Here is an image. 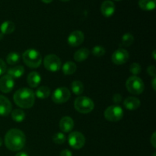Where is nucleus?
Instances as JSON below:
<instances>
[{
    "label": "nucleus",
    "instance_id": "obj_31",
    "mask_svg": "<svg viewBox=\"0 0 156 156\" xmlns=\"http://www.w3.org/2000/svg\"><path fill=\"white\" fill-rule=\"evenodd\" d=\"M147 73L148 74L152 77H155L156 71H155V66H149L147 69Z\"/></svg>",
    "mask_w": 156,
    "mask_h": 156
},
{
    "label": "nucleus",
    "instance_id": "obj_36",
    "mask_svg": "<svg viewBox=\"0 0 156 156\" xmlns=\"http://www.w3.org/2000/svg\"><path fill=\"white\" fill-rule=\"evenodd\" d=\"M155 83H156V79H155V77H154L153 79H152V88H153L154 91H155L156 90Z\"/></svg>",
    "mask_w": 156,
    "mask_h": 156
},
{
    "label": "nucleus",
    "instance_id": "obj_21",
    "mask_svg": "<svg viewBox=\"0 0 156 156\" xmlns=\"http://www.w3.org/2000/svg\"><path fill=\"white\" fill-rule=\"evenodd\" d=\"M15 25L12 21H6L1 24L0 30L2 34H10L15 30Z\"/></svg>",
    "mask_w": 156,
    "mask_h": 156
},
{
    "label": "nucleus",
    "instance_id": "obj_12",
    "mask_svg": "<svg viewBox=\"0 0 156 156\" xmlns=\"http://www.w3.org/2000/svg\"><path fill=\"white\" fill-rule=\"evenodd\" d=\"M85 40L84 34L81 30H74L68 37V44L72 47H78L83 43Z\"/></svg>",
    "mask_w": 156,
    "mask_h": 156
},
{
    "label": "nucleus",
    "instance_id": "obj_7",
    "mask_svg": "<svg viewBox=\"0 0 156 156\" xmlns=\"http://www.w3.org/2000/svg\"><path fill=\"white\" fill-rule=\"evenodd\" d=\"M44 65L48 71L55 73L60 69L61 60L56 55L49 54L44 58Z\"/></svg>",
    "mask_w": 156,
    "mask_h": 156
},
{
    "label": "nucleus",
    "instance_id": "obj_30",
    "mask_svg": "<svg viewBox=\"0 0 156 156\" xmlns=\"http://www.w3.org/2000/svg\"><path fill=\"white\" fill-rule=\"evenodd\" d=\"M129 71L132 74H133L134 76H136V75L141 73L142 68L141 66L139 63H136V62H134V63L131 64L130 67H129Z\"/></svg>",
    "mask_w": 156,
    "mask_h": 156
},
{
    "label": "nucleus",
    "instance_id": "obj_17",
    "mask_svg": "<svg viewBox=\"0 0 156 156\" xmlns=\"http://www.w3.org/2000/svg\"><path fill=\"white\" fill-rule=\"evenodd\" d=\"M27 83L31 88H37L41 82V76L37 72H31L27 76Z\"/></svg>",
    "mask_w": 156,
    "mask_h": 156
},
{
    "label": "nucleus",
    "instance_id": "obj_4",
    "mask_svg": "<svg viewBox=\"0 0 156 156\" xmlns=\"http://www.w3.org/2000/svg\"><path fill=\"white\" fill-rule=\"evenodd\" d=\"M75 109L81 114H88L94 108V104L91 99L86 96H80L75 100Z\"/></svg>",
    "mask_w": 156,
    "mask_h": 156
},
{
    "label": "nucleus",
    "instance_id": "obj_9",
    "mask_svg": "<svg viewBox=\"0 0 156 156\" xmlns=\"http://www.w3.org/2000/svg\"><path fill=\"white\" fill-rule=\"evenodd\" d=\"M70 91L67 88L61 87L56 88L53 93L52 100L56 104H63L66 102L70 98Z\"/></svg>",
    "mask_w": 156,
    "mask_h": 156
},
{
    "label": "nucleus",
    "instance_id": "obj_29",
    "mask_svg": "<svg viewBox=\"0 0 156 156\" xmlns=\"http://www.w3.org/2000/svg\"><path fill=\"white\" fill-rule=\"evenodd\" d=\"M92 54L98 57L104 56L105 54V49L101 46H95L92 50Z\"/></svg>",
    "mask_w": 156,
    "mask_h": 156
},
{
    "label": "nucleus",
    "instance_id": "obj_33",
    "mask_svg": "<svg viewBox=\"0 0 156 156\" xmlns=\"http://www.w3.org/2000/svg\"><path fill=\"white\" fill-rule=\"evenodd\" d=\"M122 101V96L120 94H115L113 96V101L115 104L120 103Z\"/></svg>",
    "mask_w": 156,
    "mask_h": 156
},
{
    "label": "nucleus",
    "instance_id": "obj_1",
    "mask_svg": "<svg viewBox=\"0 0 156 156\" xmlns=\"http://www.w3.org/2000/svg\"><path fill=\"white\" fill-rule=\"evenodd\" d=\"M26 137L24 133L18 129H12L7 132L5 136V144L12 152L19 151L24 146Z\"/></svg>",
    "mask_w": 156,
    "mask_h": 156
},
{
    "label": "nucleus",
    "instance_id": "obj_10",
    "mask_svg": "<svg viewBox=\"0 0 156 156\" xmlns=\"http://www.w3.org/2000/svg\"><path fill=\"white\" fill-rule=\"evenodd\" d=\"M129 58V55L127 50L123 48H120L113 53L111 60L116 65H123L127 62Z\"/></svg>",
    "mask_w": 156,
    "mask_h": 156
},
{
    "label": "nucleus",
    "instance_id": "obj_41",
    "mask_svg": "<svg viewBox=\"0 0 156 156\" xmlns=\"http://www.w3.org/2000/svg\"><path fill=\"white\" fill-rule=\"evenodd\" d=\"M60 1H62V2H68V1H69V0H60Z\"/></svg>",
    "mask_w": 156,
    "mask_h": 156
},
{
    "label": "nucleus",
    "instance_id": "obj_24",
    "mask_svg": "<svg viewBox=\"0 0 156 156\" xmlns=\"http://www.w3.org/2000/svg\"><path fill=\"white\" fill-rule=\"evenodd\" d=\"M12 117L14 121L21 123L25 118V113L21 109H15L12 112Z\"/></svg>",
    "mask_w": 156,
    "mask_h": 156
},
{
    "label": "nucleus",
    "instance_id": "obj_23",
    "mask_svg": "<svg viewBox=\"0 0 156 156\" xmlns=\"http://www.w3.org/2000/svg\"><path fill=\"white\" fill-rule=\"evenodd\" d=\"M76 71V65L73 62H66L62 66V72L65 75H73Z\"/></svg>",
    "mask_w": 156,
    "mask_h": 156
},
{
    "label": "nucleus",
    "instance_id": "obj_11",
    "mask_svg": "<svg viewBox=\"0 0 156 156\" xmlns=\"http://www.w3.org/2000/svg\"><path fill=\"white\" fill-rule=\"evenodd\" d=\"M14 79L9 75H5L0 79V91L2 92L9 93L14 88Z\"/></svg>",
    "mask_w": 156,
    "mask_h": 156
},
{
    "label": "nucleus",
    "instance_id": "obj_8",
    "mask_svg": "<svg viewBox=\"0 0 156 156\" xmlns=\"http://www.w3.org/2000/svg\"><path fill=\"white\" fill-rule=\"evenodd\" d=\"M69 144L73 149H80L85 146V138L83 134L80 132H73L69 135Z\"/></svg>",
    "mask_w": 156,
    "mask_h": 156
},
{
    "label": "nucleus",
    "instance_id": "obj_20",
    "mask_svg": "<svg viewBox=\"0 0 156 156\" xmlns=\"http://www.w3.org/2000/svg\"><path fill=\"white\" fill-rule=\"evenodd\" d=\"M89 53V50L87 48H85V47L79 49L74 54L75 60L77 61V62H83L88 57Z\"/></svg>",
    "mask_w": 156,
    "mask_h": 156
},
{
    "label": "nucleus",
    "instance_id": "obj_3",
    "mask_svg": "<svg viewBox=\"0 0 156 156\" xmlns=\"http://www.w3.org/2000/svg\"><path fill=\"white\" fill-rule=\"evenodd\" d=\"M24 62L30 68H38L42 62L41 55L37 50L34 49L27 50L22 55Z\"/></svg>",
    "mask_w": 156,
    "mask_h": 156
},
{
    "label": "nucleus",
    "instance_id": "obj_6",
    "mask_svg": "<svg viewBox=\"0 0 156 156\" xmlns=\"http://www.w3.org/2000/svg\"><path fill=\"white\" fill-rule=\"evenodd\" d=\"M123 116V111L121 107L118 105H112L105 110V117L111 122L120 121Z\"/></svg>",
    "mask_w": 156,
    "mask_h": 156
},
{
    "label": "nucleus",
    "instance_id": "obj_40",
    "mask_svg": "<svg viewBox=\"0 0 156 156\" xmlns=\"http://www.w3.org/2000/svg\"><path fill=\"white\" fill-rule=\"evenodd\" d=\"M2 145V139L0 138V146H1Z\"/></svg>",
    "mask_w": 156,
    "mask_h": 156
},
{
    "label": "nucleus",
    "instance_id": "obj_37",
    "mask_svg": "<svg viewBox=\"0 0 156 156\" xmlns=\"http://www.w3.org/2000/svg\"><path fill=\"white\" fill-rule=\"evenodd\" d=\"M15 156H29L28 155H27L26 152H18V153L16 154V155Z\"/></svg>",
    "mask_w": 156,
    "mask_h": 156
},
{
    "label": "nucleus",
    "instance_id": "obj_35",
    "mask_svg": "<svg viewBox=\"0 0 156 156\" xmlns=\"http://www.w3.org/2000/svg\"><path fill=\"white\" fill-rule=\"evenodd\" d=\"M150 142H151V143H152V146H153L154 148H155L156 147V136H155V132H154L153 134H152V136H151Z\"/></svg>",
    "mask_w": 156,
    "mask_h": 156
},
{
    "label": "nucleus",
    "instance_id": "obj_22",
    "mask_svg": "<svg viewBox=\"0 0 156 156\" xmlns=\"http://www.w3.org/2000/svg\"><path fill=\"white\" fill-rule=\"evenodd\" d=\"M35 96L38 98L45 99L50 95V89L47 86H41L35 91Z\"/></svg>",
    "mask_w": 156,
    "mask_h": 156
},
{
    "label": "nucleus",
    "instance_id": "obj_14",
    "mask_svg": "<svg viewBox=\"0 0 156 156\" xmlns=\"http://www.w3.org/2000/svg\"><path fill=\"white\" fill-rule=\"evenodd\" d=\"M101 14L106 18H110L115 12V5L111 0H106L101 5Z\"/></svg>",
    "mask_w": 156,
    "mask_h": 156
},
{
    "label": "nucleus",
    "instance_id": "obj_32",
    "mask_svg": "<svg viewBox=\"0 0 156 156\" xmlns=\"http://www.w3.org/2000/svg\"><path fill=\"white\" fill-rule=\"evenodd\" d=\"M6 69H7V66H6L5 62L2 59H0V76H2V75L5 73Z\"/></svg>",
    "mask_w": 156,
    "mask_h": 156
},
{
    "label": "nucleus",
    "instance_id": "obj_19",
    "mask_svg": "<svg viewBox=\"0 0 156 156\" xmlns=\"http://www.w3.org/2000/svg\"><path fill=\"white\" fill-rule=\"evenodd\" d=\"M156 0H139V6L142 10L152 11L155 9Z\"/></svg>",
    "mask_w": 156,
    "mask_h": 156
},
{
    "label": "nucleus",
    "instance_id": "obj_39",
    "mask_svg": "<svg viewBox=\"0 0 156 156\" xmlns=\"http://www.w3.org/2000/svg\"><path fill=\"white\" fill-rule=\"evenodd\" d=\"M152 55H153L154 59H155V50H154V51H153V53H152Z\"/></svg>",
    "mask_w": 156,
    "mask_h": 156
},
{
    "label": "nucleus",
    "instance_id": "obj_26",
    "mask_svg": "<svg viewBox=\"0 0 156 156\" xmlns=\"http://www.w3.org/2000/svg\"><path fill=\"white\" fill-rule=\"evenodd\" d=\"M134 42V37L133 36V34L129 33H126L122 37V40H121V44L120 45L122 47H129V46L132 45Z\"/></svg>",
    "mask_w": 156,
    "mask_h": 156
},
{
    "label": "nucleus",
    "instance_id": "obj_18",
    "mask_svg": "<svg viewBox=\"0 0 156 156\" xmlns=\"http://www.w3.org/2000/svg\"><path fill=\"white\" fill-rule=\"evenodd\" d=\"M24 73V67L21 66H17L12 67V68L9 69L7 71V75L10 76L13 79H18L21 76H23Z\"/></svg>",
    "mask_w": 156,
    "mask_h": 156
},
{
    "label": "nucleus",
    "instance_id": "obj_42",
    "mask_svg": "<svg viewBox=\"0 0 156 156\" xmlns=\"http://www.w3.org/2000/svg\"><path fill=\"white\" fill-rule=\"evenodd\" d=\"M116 1H120V0H116Z\"/></svg>",
    "mask_w": 156,
    "mask_h": 156
},
{
    "label": "nucleus",
    "instance_id": "obj_2",
    "mask_svg": "<svg viewBox=\"0 0 156 156\" xmlns=\"http://www.w3.org/2000/svg\"><path fill=\"white\" fill-rule=\"evenodd\" d=\"M14 101L15 105L21 108H30L35 101L34 92L27 88H22L15 91L14 94Z\"/></svg>",
    "mask_w": 156,
    "mask_h": 156
},
{
    "label": "nucleus",
    "instance_id": "obj_16",
    "mask_svg": "<svg viewBox=\"0 0 156 156\" xmlns=\"http://www.w3.org/2000/svg\"><path fill=\"white\" fill-rule=\"evenodd\" d=\"M123 105L129 111H135L140 106V101L137 98L128 97L123 101Z\"/></svg>",
    "mask_w": 156,
    "mask_h": 156
},
{
    "label": "nucleus",
    "instance_id": "obj_27",
    "mask_svg": "<svg viewBox=\"0 0 156 156\" xmlns=\"http://www.w3.org/2000/svg\"><path fill=\"white\" fill-rule=\"evenodd\" d=\"M20 58H21V56H20L19 53L13 52V53H10L8 55L7 57H6V61L9 65H15L19 62Z\"/></svg>",
    "mask_w": 156,
    "mask_h": 156
},
{
    "label": "nucleus",
    "instance_id": "obj_34",
    "mask_svg": "<svg viewBox=\"0 0 156 156\" xmlns=\"http://www.w3.org/2000/svg\"><path fill=\"white\" fill-rule=\"evenodd\" d=\"M59 156H73V153L69 149H64L60 152Z\"/></svg>",
    "mask_w": 156,
    "mask_h": 156
},
{
    "label": "nucleus",
    "instance_id": "obj_25",
    "mask_svg": "<svg viewBox=\"0 0 156 156\" xmlns=\"http://www.w3.org/2000/svg\"><path fill=\"white\" fill-rule=\"evenodd\" d=\"M71 88L73 92L75 94H77V95H79L84 91V85L80 81H74V82H73L71 85Z\"/></svg>",
    "mask_w": 156,
    "mask_h": 156
},
{
    "label": "nucleus",
    "instance_id": "obj_5",
    "mask_svg": "<svg viewBox=\"0 0 156 156\" xmlns=\"http://www.w3.org/2000/svg\"><path fill=\"white\" fill-rule=\"evenodd\" d=\"M126 87L128 91L133 94H140L145 88L143 80L136 76H131L126 80Z\"/></svg>",
    "mask_w": 156,
    "mask_h": 156
},
{
    "label": "nucleus",
    "instance_id": "obj_13",
    "mask_svg": "<svg viewBox=\"0 0 156 156\" xmlns=\"http://www.w3.org/2000/svg\"><path fill=\"white\" fill-rule=\"evenodd\" d=\"M12 104L10 101L3 95H0V116L7 117L12 112Z\"/></svg>",
    "mask_w": 156,
    "mask_h": 156
},
{
    "label": "nucleus",
    "instance_id": "obj_28",
    "mask_svg": "<svg viewBox=\"0 0 156 156\" xmlns=\"http://www.w3.org/2000/svg\"><path fill=\"white\" fill-rule=\"evenodd\" d=\"M53 141L56 144L61 145L62 143H65L66 141V136L65 134L62 133H56L53 136Z\"/></svg>",
    "mask_w": 156,
    "mask_h": 156
},
{
    "label": "nucleus",
    "instance_id": "obj_38",
    "mask_svg": "<svg viewBox=\"0 0 156 156\" xmlns=\"http://www.w3.org/2000/svg\"><path fill=\"white\" fill-rule=\"evenodd\" d=\"M41 1H42L43 2H44V3H47V4H48V3H50V2H51L53 1V0H41Z\"/></svg>",
    "mask_w": 156,
    "mask_h": 156
},
{
    "label": "nucleus",
    "instance_id": "obj_15",
    "mask_svg": "<svg viewBox=\"0 0 156 156\" xmlns=\"http://www.w3.org/2000/svg\"><path fill=\"white\" fill-rule=\"evenodd\" d=\"M59 129L64 133H69L74 127V121L69 117H63L59 121Z\"/></svg>",
    "mask_w": 156,
    "mask_h": 156
}]
</instances>
